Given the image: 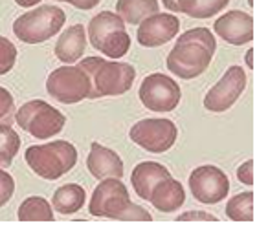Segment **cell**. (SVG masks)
I'll list each match as a JSON object with an SVG mask.
<instances>
[{
  "label": "cell",
  "instance_id": "obj_23",
  "mask_svg": "<svg viewBox=\"0 0 257 225\" xmlns=\"http://www.w3.org/2000/svg\"><path fill=\"white\" fill-rule=\"evenodd\" d=\"M21 150V138L13 126L0 123V168H8Z\"/></svg>",
  "mask_w": 257,
  "mask_h": 225
},
{
  "label": "cell",
  "instance_id": "obj_8",
  "mask_svg": "<svg viewBox=\"0 0 257 225\" xmlns=\"http://www.w3.org/2000/svg\"><path fill=\"white\" fill-rule=\"evenodd\" d=\"M46 90L55 101L75 104L90 96V80L79 66H61L46 79Z\"/></svg>",
  "mask_w": 257,
  "mask_h": 225
},
{
  "label": "cell",
  "instance_id": "obj_12",
  "mask_svg": "<svg viewBox=\"0 0 257 225\" xmlns=\"http://www.w3.org/2000/svg\"><path fill=\"white\" fill-rule=\"evenodd\" d=\"M248 77L244 74L241 66H230L226 74L220 77V80L215 86L209 88V92L204 97V108L209 112L220 114L230 110L239 97L242 96V92L246 88Z\"/></svg>",
  "mask_w": 257,
  "mask_h": 225
},
{
  "label": "cell",
  "instance_id": "obj_4",
  "mask_svg": "<svg viewBox=\"0 0 257 225\" xmlns=\"http://www.w3.org/2000/svg\"><path fill=\"white\" fill-rule=\"evenodd\" d=\"M24 160L39 178L55 182L68 174L77 163V150L64 140L50 141L44 145H32L24 152Z\"/></svg>",
  "mask_w": 257,
  "mask_h": 225
},
{
  "label": "cell",
  "instance_id": "obj_9",
  "mask_svg": "<svg viewBox=\"0 0 257 225\" xmlns=\"http://www.w3.org/2000/svg\"><path fill=\"white\" fill-rule=\"evenodd\" d=\"M178 136L177 124L171 119H142L131 126L128 138L133 143L142 146L151 154H162L167 152L175 145Z\"/></svg>",
  "mask_w": 257,
  "mask_h": 225
},
{
  "label": "cell",
  "instance_id": "obj_7",
  "mask_svg": "<svg viewBox=\"0 0 257 225\" xmlns=\"http://www.w3.org/2000/svg\"><path fill=\"white\" fill-rule=\"evenodd\" d=\"M15 119L17 124L35 140H50L59 134L66 124L64 114L43 99L24 102L17 110Z\"/></svg>",
  "mask_w": 257,
  "mask_h": 225
},
{
  "label": "cell",
  "instance_id": "obj_1",
  "mask_svg": "<svg viewBox=\"0 0 257 225\" xmlns=\"http://www.w3.org/2000/svg\"><path fill=\"white\" fill-rule=\"evenodd\" d=\"M217 40L208 28H193L177 38V44L167 55V70L180 79H195L211 64Z\"/></svg>",
  "mask_w": 257,
  "mask_h": 225
},
{
  "label": "cell",
  "instance_id": "obj_18",
  "mask_svg": "<svg viewBox=\"0 0 257 225\" xmlns=\"http://www.w3.org/2000/svg\"><path fill=\"white\" fill-rule=\"evenodd\" d=\"M86 50V33L83 24H74L64 30L55 44V57L64 64H74Z\"/></svg>",
  "mask_w": 257,
  "mask_h": 225
},
{
  "label": "cell",
  "instance_id": "obj_25",
  "mask_svg": "<svg viewBox=\"0 0 257 225\" xmlns=\"http://www.w3.org/2000/svg\"><path fill=\"white\" fill-rule=\"evenodd\" d=\"M17 60V48L10 38L0 35V75H6L13 70Z\"/></svg>",
  "mask_w": 257,
  "mask_h": 225
},
{
  "label": "cell",
  "instance_id": "obj_16",
  "mask_svg": "<svg viewBox=\"0 0 257 225\" xmlns=\"http://www.w3.org/2000/svg\"><path fill=\"white\" fill-rule=\"evenodd\" d=\"M171 176V172L167 170V166L156 161H142L134 166L133 174H131V183H133L134 190L142 200L149 202L151 192L158 182L166 180Z\"/></svg>",
  "mask_w": 257,
  "mask_h": 225
},
{
  "label": "cell",
  "instance_id": "obj_29",
  "mask_svg": "<svg viewBox=\"0 0 257 225\" xmlns=\"http://www.w3.org/2000/svg\"><path fill=\"white\" fill-rule=\"evenodd\" d=\"M237 178H239V182L244 183V185H253V161L252 160L244 161V163L237 168Z\"/></svg>",
  "mask_w": 257,
  "mask_h": 225
},
{
  "label": "cell",
  "instance_id": "obj_32",
  "mask_svg": "<svg viewBox=\"0 0 257 225\" xmlns=\"http://www.w3.org/2000/svg\"><path fill=\"white\" fill-rule=\"evenodd\" d=\"M15 2L21 6V8H33V6L39 4L41 0H15Z\"/></svg>",
  "mask_w": 257,
  "mask_h": 225
},
{
  "label": "cell",
  "instance_id": "obj_30",
  "mask_svg": "<svg viewBox=\"0 0 257 225\" xmlns=\"http://www.w3.org/2000/svg\"><path fill=\"white\" fill-rule=\"evenodd\" d=\"M57 2H66V4H72L74 8H77V10H92V8H96L101 0H57Z\"/></svg>",
  "mask_w": 257,
  "mask_h": 225
},
{
  "label": "cell",
  "instance_id": "obj_20",
  "mask_svg": "<svg viewBox=\"0 0 257 225\" xmlns=\"http://www.w3.org/2000/svg\"><path fill=\"white\" fill-rule=\"evenodd\" d=\"M158 11H160L158 0H118L116 2V15L121 16L123 22L134 26Z\"/></svg>",
  "mask_w": 257,
  "mask_h": 225
},
{
  "label": "cell",
  "instance_id": "obj_34",
  "mask_svg": "<svg viewBox=\"0 0 257 225\" xmlns=\"http://www.w3.org/2000/svg\"><path fill=\"white\" fill-rule=\"evenodd\" d=\"M248 4H250V6H253V0H248Z\"/></svg>",
  "mask_w": 257,
  "mask_h": 225
},
{
  "label": "cell",
  "instance_id": "obj_6",
  "mask_svg": "<svg viewBox=\"0 0 257 225\" xmlns=\"http://www.w3.org/2000/svg\"><path fill=\"white\" fill-rule=\"evenodd\" d=\"M66 15L57 6H39L13 22V33L26 44H41L63 30Z\"/></svg>",
  "mask_w": 257,
  "mask_h": 225
},
{
  "label": "cell",
  "instance_id": "obj_10",
  "mask_svg": "<svg viewBox=\"0 0 257 225\" xmlns=\"http://www.w3.org/2000/svg\"><path fill=\"white\" fill-rule=\"evenodd\" d=\"M138 97L147 110L173 112L182 99V92L177 80L166 74H151L142 80Z\"/></svg>",
  "mask_w": 257,
  "mask_h": 225
},
{
  "label": "cell",
  "instance_id": "obj_14",
  "mask_svg": "<svg viewBox=\"0 0 257 225\" xmlns=\"http://www.w3.org/2000/svg\"><path fill=\"white\" fill-rule=\"evenodd\" d=\"M213 30L228 44L242 46L253 40V16L246 11L231 10L215 20Z\"/></svg>",
  "mask_w": 257,
  "mask_h": 225
},
{
  "label": "cell",
  "instance_id": "obj_17",
  "mask_svg": "<svg viewBox=\"0 0 257 225\" xmlns=\"http://www.w3.org/2000/svg\"><path fill=\"white\" fill-rule=\"evenodd\" d=\"M149 202L160 212H173L186 204V190H184L182 183L169 176L156 183L151 192Z\"/></svg>",
  "mask_w": 257,
  "mask_h": 225
},
{
  "label": "cell",
  "instance_id": "obj_11",
  "mask_svg": "<svg viewBox=\"0 0 257 225\" xmlns=\"http://www.w3.org/2000/svg\"><path fill=\"white\" fill-rule=\"evenodd\" d=\"M189 188L197 202L204 205H215L228 196L230 180L219 166L202 165L189 174Z\"/></svg>",
  "mask_w": 257,
  "mask_h": 225
},
{
  "label": "cell",
  "instance_id": "obj_26",
  "mask_svg": "<svg viewBox=\"0 0 257 225\" xmlns=\"http://www.w3.org/2000/svg\"><path fill=\"white\" fill-rule=\"evenodd\" d=\"M15 192V180L10 172H6L4 168H0V207H4Z\"/></svg>",
  "mask_w": 257,
  "mask_h": 225
},
{
  "label": "cell",
  "instance_id": "obj_27",
  "mask_svg": "<svg viewBox=\"0 0 257 225\" xmlns=\"http://www.w3.org/2000/svg\"><path fill=\"white\" fill-rule=\"evenodd\" d=\"M15 108V101L10 92L0 86V121H8V118L11 116Z\"/></svg>",
  "mask_w": 257,
  "mask_h": 225
},
{
  "label": "cell",
  "instance_id": "obj_31",
  "mask_svg": "<svg viewBox=\"0 0 257 225\" xmlns=\"http://www.w3.org/2000/svg\"><path fill=\"white\" fill-rule=\"evenodd\" d=\"M162 4L166 6L169 11H175L177 13L178 11V4H177V0H162Z\"/></svg>",
  "mask_w": 257,
  "mask_h": 225
},
{
  "label": "cell",
  "instance_id": "obj_33",
  "mask_svg": "<svg viewBox=\"0 0 257 225\" xmlns=\"http://www.w3.org/2000/svg\"><path fill=\"white\" fill-rule=\"evenodd\" d=\"M246 66L250 68V70L253 68V48H250L246 52Z\"/></svg>",
  "mask_w": 257,
  "mask_h": 225
},
{
  "label": "cell",
  "instance_id": "obj_15",
  "mask_svg": "<svg viewBox=\"0 0 257 225\" xmlns=\"http://www.w3.org/2000/svg\"><path fill=\"white\" fill-rule=\"evenodd\" d=\"M86 166L88 172L96 180H105V178H123V161L112 148L103 146L101 143H92L90 154L86 158Z\"/></svg>",
  "mask_w": 257,
  "mask_h": 225
},
{
  "label": "cell",
  "instance_id": "obj_22",
  "mask_svg": "<svg viewBox=\"0 0 257 225\" xmlns=\"http://www.w3.org/2000/svg\"><path fill=\"white\" fill-rule=\"evenodd\" d=\"M178 11L186 13L191 18H211L222 11L230 0H177Z\"/></svg>",
  "mask_w": 257,
  "mask_h": 225
},
{
  "label": "cell",
  "instance_id": "obj_13",
  "mask_svg": "<svg viewBox=\"0 0 257 225\" xmlns=\"http://www.w3.org/2000/svg\"><path fill=\"white\" fill-rule=\"evenodd\" d=\"M178 30H180V20L177 16L158 11L140 22L136 38L140 46L144 48H158L177 37Z\"/></svg>",
  "mask_w": 257,
  "mask_h": 225
},
{
  "label": "cell",
  "instance_id": "obj_5",
  "mask_svg": "<svg viewBox=\"0 0 257 225\" xmlns=\"http://www.w3.org/2000/svg\"><path fill=\"white\" fill-rule=\"evenodd\" d=\"M88 38L94 50L119 59L131 50V37L125 30L123 18L110 11H101L88 22Z\"/></svg>",
  "mask_w": 257,
  "mask_h": 225
},
{
  "label": "cell",
  "instance_id": "obj_3",
  "mask_svg": "<svg viewBox=\"0 0 257 225\" xmlns=\"http://www.w3.org/2000/svg\"><path fill=\"white\" fill-rule=\"evenodd\" d=\"M79 68L90 80L88 99H101L108 96H123L133 88L136 70L127 62H110L101 57H86L79 62Z\"/></svg>",
  "mask_w": 257,
  "mask_h": 225
},
{
  "label": "cell",
  "instance_id": "obj_2",
  "mask_svg": "<svg viewBox=\"0 0 257 225\" xmlns=\"http://www.w3.org/2000/svg\"><path fill=\"white\" fill-rule=\"evenodd\" d=\"M92 216L123 222H151L153 216L140 205L133 204L128 190L119 178H105L94 188L88 205Z\"/></svg>",
  "mask_w": 257,
  "mask_h": 225
},
{
  "label": "cell",
  "instance_id": "obj_24",
  "mask_svg": "<svg viewBox=\"0 0 257 225\" xmlns=\"http://www.w3.org/2000/svg\"><path fill=\"white\" fill-rule=\"evenodd\" d=\"M226 216L233 222H252L253 220V192L246 190L233 196L226 204Z\"/></svg>",
  "mask_w": 257,
  "mask_h": 225
},
{
  "label": "cell",
  "instance_id": "obj_19",
  "mask_svg": "<svg viewBox=\"0 0 257 225\" xmlns=\"http://www.w3.org/2000/svg\"><path fill=\"white\" fill-rule=\"evenodd\" d=\"M85 200V188L77 185V183H68V185H63V187H59L54 192L52 207H54V210L61 212V214H74V212L83 209Z\"/></svg>",
  "mask_w": 257,
  "mask_h": 225
},
{
  "label": "cell",
  "instance_id": "obj_28",
  "mask_svg": "<svg viewBox=\"0 0 257 225\" xmlns=\"http://www.w3.org/2000/svg\"><path fill=\"white\" fill-rule=\"evenodd\" d=\"M178 222H217V216L204 212V210H189L177 218Z\"/></svg>",
  "mask_w": 257,
  "mask_h": 225
},
{
  "label": "cell",
  "instance_id": "obj_21",
  "mask_svg": "<svg viewBox=\"0 0 257 225\" xmlns=\"http://www.w3.org/2000/svg\"><path fill=\"white\" fill-rule=\"evenodd\" d=\"M19 220L21 222H52L54 220V207L43 196H30L19 207Z\"/></svg>",
  "mask_w": 257,
  "mask_h": 225
}]
</instances>
